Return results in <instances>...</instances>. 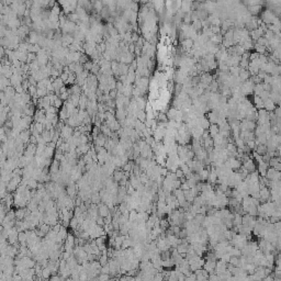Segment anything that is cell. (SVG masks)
Masks as SVG:
<instances>
[{
  "instance_id": "obj_7",
  "label": "cell",
  "mask_w": 281,
  "mask_h": 281,
  "mask_svg": "<svg viewBox=\"0 0 281 281\" xmlns=\"http://www.w3.org/2000/svg\"><path fill=\"white\" fill-rule=\"evenodd\" d=\"M175 174H176V177H177V178H178V179H179V178H181V177H183V176H185V174H183V171H182V170L180 169V168H178V169L176 170V171H175Z\"/></svg>"
},
{
  "instance_id": "obj_6",
  "label": "cell",
  "mask_w": 281,
  "mask_h": 281,
  "mask_svg": "<svg viewBox=\"0 0 281 281\" xmlns=\"http://www.w3.org/2000/svg\"><path fill=\"white\" fill-rule=\"evenodd\" d=\"M137 118H138V120H140V122H145V120H146V114H145V112H144L143 110L138 112Z\"/></svg>"
},
{
  "instance_id": "obj_2",
  "label": "cell",
  "mask_w": 281,
  "mask_h": 281,
  "mask_svg": "<svg viewBox=\"0 0 281 281\" xmlns=\"http://www.w3.org/2000/svg\"><path fill=\"white\" fill-rule=\"evenodd\" d=\"M238 77L242 81H245V80H248V78L250 77V74H249L248 70L244 69V68H240V73H238Z\"/></svg>"
},
{
  "instance_id": "obj_4",
  "label": "cell",
  "mask_w": 281,
  "mask_h": 281,
  "mask_svg": "<svg viewBox=\"0 0 281 281\" xmlns=\"http://www.w3.org/2000/svg\"><path fill=\"white\" fill-rule=\"evenodd\" d=\"M208 130H209V133H210L211 137L215 136V135L220 132V128H219V125L217 124H210V126H209Z\"/></svg>"
},
{
  "instance_id": "obj_1",
  "label": "cell",
  "mask_w": 281,
  "mask_h": 281,
  "mask_svg": "<svg viewBox=\"0 0 281 281\" xmlns=\"http://www.w3.org/2000/svg\"><path fill=\"white\" fill-rule=\"evenodd\" d=\"M266 178L269 180H280V171L276 170L275 168H268L266 171Z\"/></svg>"
},
{
  "instance_id": "obj_3",
  "label": "cell",
  "mask_w": 281,
  "mask_h": 281,
  "mask_svg": "<svg viewBox=\"0 0 281 281\" xmlns=\"http://www.w3.org/2000/svg\"><path fill=\"white\" fill-rule=\"evenodd\" d=\"M254 150H255L257 154H259V155L262 156V155H265V154L267 153V146H266V144H258Z\"/></svg>"
},
{
  "instance_id": "obj_5",
  "label": "cell",
  "mask_w": 281,
  "mask_h": 281,
  "mask_svg": "<svg viewBox=\"0 0 281 281\" xmlns=\"http://www.w3.org/2000/svg\"><path fill=\"white\" fill-rule=\"evenodd\" d=\"M109 213H110V211H109L108 205H104V204L100 205V207H99V214H100V216H102V217L108 216Z\"/></svg>"
},
{
  "instance_id": "obj_8",
  "label": "cell",
  "mask_w": 281,
  "mask_h": 281,
  "mask_svg": "<svg viewBox=\"0 0 281 281\" xmlns=\"http://www.w3.org/2000/svg\"><path fill=\"white\" fill-rule=\"evenodd\" d=\"M3 55H5V48H3L2 45H0V59L2 58Z\"/></svg>"
}]
</instances>
